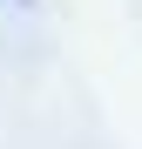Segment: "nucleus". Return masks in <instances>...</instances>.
<instances>
[{"label": "nucleus", "mask_w": 142, "mask_h": 149, "mask_svg": "<svg viewBox=\"0 0 142 149\" xmlns=\"http://www.w3.org/2000/svg\"><path fill=\"white\" fill-rule=\"evenodd\" d=\"M20 7H34V0H20Z\"/></svg>", "instance_id": "1"}]
</instances>
